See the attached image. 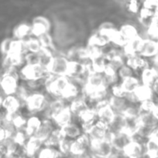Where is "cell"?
Instances as JSON below:
<instances>
[{
  "label": "cell",
  "instance_id": "1",
  "mask_svg": "<svg viewBox=\"0 0 158 158\" xmlns=\"http://www.w3.org/2000/svg\"><path fill=\"white\" fill-rule=\"evenodd\" d=\"M48 102H49V97L46 94V92H35L32 93L28 97L25 103V106L33 115H36L37 114H40L46 108Z\"/></svg>",
  "mask_w": 158,
  "mask_h": 158
},
{
  "label": "cell",
  "instance_id": "2",
  "mask_svg": "<svg viewBox=\"0 0 158 158\" xmlns=\"http://www.w3.org/2000/svg\"><path fill=\"white\" fill-rule=\"evenodd\" d=\"M20 75L24 81L40 80H45L49 75V72L46 68L43 67L39 63L33 65L26 64L22 67Z\"/></svg>",
  "mask_w": 158,
  "mask_h": 158
},
{
  "label": "cell",
  "instance_id": "3",
  "mask_svg": "<svg viewBox=\"0 0 158 158\" xmlns=\"http://www.w3.org/2000/svg\"><path fill=\"white\" fill-rule=\"evenodd\" d=\"M70 60L66 56L56 55L47 68L50 74L54 77H67L70 66Z\"/></svg>",
  "mask_w": 158,
  "mask_h": 158
},
{
  "label": "cell",
  "instance_id": "4",
  "mask_svg": "<svg viewBox=\"0 0 158 158\" xmlns=\"http://www.w3.org/2000/svg\"><path fill=\"white\" fill-rule=\"evenodd\" d=\"M89 138L91 143H98L110 138V133L108 127L106 125L97 121L88 129L86 133H85Z\"/></svg>",
  "mask_w": 158,
  "mask_h": 158
},
{
  "label": "cell",
  "instance_id": "5",
  "mask_svg": "<svg viewBox=\"0 0 158 158\" xmlns=\"http://www.w3.org/2000/svg\"><path fill=\"white\" fill-rule=\"evenodd\" d=\"M18 79L19 75L16 73L15 70L9 73L2 74L0 80V86L6 95H15L19 87Z\"/></svg>",
  "mask_w": 158,
  "mask_h": 158
},
{
  "label": "cell",
  "instance_id": "6",
  "mask_svg": "<svg viewBox=\"0 0 158 158\" xmlns=\"http://www.w3.org/2000/svg\"><path fill=\"white\" fill-rule=\"evenodd\" d=\"M94 111L97 114L98 121L103 124L106 125L108 127L116 117V113L112 110L111 106L108 104V102H102L96 105Z\"/></svg>",
  "mask_w": 158,
  "mask_h": 158
},
{
  "label": "cell",
  "instance_id": "7",
  "mask_svg": "<svg viewBox=\"0 0 158 158\" xmlns=\"http://www.w3.org/2000/svg\"><path fill=\"white\" fill-rule=\"evenodd\" d=\"M91 150L97 158H111L116 153L111 141L108 139L91 143Z\"/></svg>",
  "mask_w": 158,
  "mask_h": 158
},
{
  "label": "cell",
  "instance_id": "8",
  "mask_svg": "<svg viewBox=\"0 0 158 158\" xmlns=\"http://www.w3.org/2000/svg\"><path fill=\"white\" fill-rule=\"evenodd\" d=\"M109 140L116 152L122 153L129 143L133 140V137L129 133L123 131L117 134H110Z\"/></svg>",
  "mask_w": 158,
  "mask_h": 158
},
{
  "label": "cell",
  "instance_id": "9",
  "mask_svg": "<svg viewBox=\"0 0 158 158\" xmlns=\"http://www.w3.org/2000/svg\"><path fill=\"white\" fill-rule=\"evenodd\" d=\"M102 88H106L105 86L103 73L91 70L82 93H91Z\"/></svg>",
  "mask_w": 158,
  "mask_h": 158
},
{
  "label": "cell",
  "instance_id": "10",
  "mask_svg": "<svg viewBox=\"0 0 158 158\" xmlns=\"http://www.w3.org/2000/svg\"><path fill=\"white\" fill-rule=\"evenodd\" d=\"M158 54V41L151 38L143 39L138 55L144 58L155 57Z\"/></svg>",
  "mask_w": 158,
  "mask_h": 158
},
{
  "label": "cell",
  "instance_id": "11",
  "mask_svg": "<svg viewBox=\"0 0 158 158\" xmlns=\"http://www.w3.org/2000/svg\"><path fill=\"white\" fill-rule=\"evenodd\" d=\"M50 27L49 20L43 16H37L33 21L31 26V34L34 37L39 38L43 34L48 32Z\"/></svg>",
  "mask_w": 158,
  "mask_h": 158
},
{
  "label": "cell",
  "instance_id": "12",
  "mask_svg": "<svg viewBox=\"0 0 158 158\" xmlns=\"http://www.w3.org/2000/svg\"><path fill=\"white\" fill-rule=\"evenodd\" d=\"M56 129H59V128L57 127V126H56L55 123H54L52 120L44 119V120H42L41 125H40V128L34 135V137L40 139V140H42L44 143L46 139L51 135V134Z\"/></svg>",
  "mask_w": 158,
  "mask_h": 158
},
{
  "label": "cell",
  "instance_id": "13",
  "mask_svg": "<svg viewBox=\"0 0 158 158\" xmlns=\"http://www.w3.org/2000/svg\"><path fill=\"white\" fill-rule=\"evenodd\" d=\"M125 63L129 66H130L135 73L139 72L141 73L143 71L150 67V64H149L147 59L144 58L138 54L126 57Z\"/></svg>",
  "mask_w": 158,
  "mask_h": 158
},
{
  "label": "cell",
  "instance_id": "14",
  "mask_svg": "<svg viewBox=\"0 0 158 158\" xmlns=\"http://www.w3.org/2000/svg\"><path fill=\"white\" fill-rule=\"evenodd\" d=\"M91 148V141L88 136L84 133L78 138L73 141L72 148H71V154L78 156L83 154Z\"/></svg>",
  "mask_w": 158,
  "mask_h": 158
},
{
  "label": "cell",
  "instance_id": "15",
  "mask_svg": "<svg viewBox=\"0 0 158 158\" xmlns=\"http://www.w3.org/2000/svg\"><path fill=\"white\" fill-rule=\"evenodd\" d=\"M74 115L71 113L69 106H68V107L64 108L62 111H60L57 115H56L52 120L55 123L57 128L61 129V128L66 127L67 125L72 123L74 121Z\"/></svg>",
  "mask_w": 158,
  "mask_h": 158
},
{
  "label": "cell",
  "instance_id": "16",
  "mask_svg": "<svg viewBox=\"0 0 158 158\" xmlns=\"http://www.w3.org/2000/svg\"><path fill=\"white\" fill-rule=\"evenodd\" d=\"M44 146V143L36 137H31L28 139L24 145L28 158H36L40 150Z\"/></svg>",
  "mask_w": 158,
  "mask_h": 158
},
{
  "label": "cell",
  "instance_id": "17",
  "mask_svg": "<svg viewBox=\"0 0 158 158\" xmlns=\"http://www.w3.org/2000/svg\"><path fill=\"white\" fill-rule=\"evenodd\" d=\"M145 151V145L132 140L125 148L122 154L127 158H140Z\"/></svg>",
  "mask_w": 158,
  "mask_h": 158
},
{
  "label": "cell",
  "instance_id": "18",
  "mask_svg": "<svg viewBox=\"0 0 158 158\" xmlns=\"http://www.w3.org/2000/svg\"><path fill=\"white\" fill-rule=\"evenodd\" d=\"M23 104L15 95L7 96L3 99L2 108L8 113L9 115H12L19 113Z\"/></svg>",
  "mask_w": 158,
  "mask_h": 158
},
{
  "label": "cell",
  "instance_id": "19",
  "mask_svg": "<svg viewBox=\"0 0 158 158\" xmlns=\"http://www.w3.org/2000/svg\"><path fill=\"white\" fill-rule=\"evenodd\" d=\"M129 102L126 99V97H115L111 95L108 100V104L111 106L112 110L116 113V114H122L123 115L124 112L126 108L129 105Z\"/></svg>",
  "mask_w": 158,
  "mask_h": 158
},
{
  "label": "cell",
  "instance_id": "20",
  "mask_svg": "<svg viewBox=\"0 0 158 158\" xmlns=\"http://www.w3.org/2000/svg\"><path fill=\"white\" fill-rule=\"evenodd\" d=\"M64 137L65 138L70 139V140H74L78 138L81 135L84 134L82 128L81 127L80 124L76 122H72L70 124L67 125L64 127L60 129Z\"/></svg>",
  "mask_w": 158,
  "mask_h": 158
},
{
  "label": "cell",
  "instance_id": "21",
  "mask_svg": "<svg viewBox=\"0 0 158 158\" xmlns=\"http://www.w3.org/2000/svg\"><path fill=\"white\" fill-rule=\"evenodd\" d=\"M69 108L74 117H78L81 114H82L87 110L89 109L88 103L85 100V97H83V94L73 101H71L69 104Z\"/></svg>",
  "mask_w": 158,
  "mask_h": 158
},
{
  "label": "cell",
  "instance_id": "22",
  "mask_svg": "<svg viewBox=\"0 0 158 158\" xmlns=\"http://www.w3.org/2000/svg\"><path fill=\"white\" fill-rule=\"evenodd\" d=\"M143 40V39L140 37V35H138L136 38L129 40L127 43V44L122 48V50H123L125 56L128 57L130 56L139 54V49H140L141 45H142Z\"/></svg>",
  "mask_w": 158,
  "mask_h": 158
},
{
  "label": "cell",
  "instance_id": "23",
  "mask_svg": "<svg viewBox=\"0 0 158 158\" xmlns=\"http://www.w3.org/2000/svg\"><path fill=\"white\" fill-rule=\"evenodd\" d=\"M158 78V71L153 67H149L141 73V84L151 88Z\"/></svg>",
  "mask_w": 158,
  "mask_h": 158
},
{
  "label": "cell",
  "instance_id": "24",
  "mask_svg": "<svg viewBox=\"0 0 158 158\" xmlns=\"http://www.w3.org/2000/svg\"><path fill=\"white\" fill-rule=\"evenodd\" d=\"M119 85L123 89L125 94H130L135 92L136 89L141 85V82L136 77H132L129 78L125 79L123 80H121Z\"/></svg>",
  "mask_w": 158,
  "mask_h": 158
},
{
  "label": "cell",
  "instance_id": "25",
  "mask_svg": "<svg viewBox=\"0 0 158 158\" xmlns=\"http://www.w3.org/2000/svg\"><path fill=\"white\" fill-rule=\"evenodd\" d=\"M110 40L107 37V35H105L103 32H102L101 31L98 30L97 32H94L89 39V41H88V45H91V46H97L99 48H103L105 46H108V44H110Z\"/></svg>",
  "mask_w": 158,
  "mask_h": 158
},
{
  "label": "cell",
  "instance_id": "26",
  "mask_svg": "<svg viewBox=\"0 0 158 158\" xmlns=\"http://www.w3.org/2000/svg\"><path fill=\"white\" fill-rule=\"evenodd\" d=\"M42 120L40 117L33 115L27 119L25 127V131L29 137H33L41 125Z\"/></svg>",
  "mask_w": 158,
  "mask_h": 158
},
{
  "label": "cell",
  "instance_id": "27",
  "mask_svg": "<svg viewBox=\"0 0 158 158\" xmlns=\"http://www.w3.org/2000/svg\"><path fill=\"white\" fill-rule=\"evenodd\" d=\"M139 125L150 130H154L158 126V120L152 113L140 114L139 117Z\"/></svg>",
  "mask_w": 158,
  "mask_h": 158
},
{
  "label": "cell",
  "instance_id": "28",
  "mask_svg": "<svg viewBox=\"0 0 158 158\" xmlns=\"http://www.w3.org/2000/svg\"><path fill=\"white\" fill-rule=\"evenodd\" d=\"M107 66L108 60L103 54L93 57L91 60V69L92 71L103 73L106 69Z\"/></svg>",
  "mask_w": 158,
  "mask_h": 158
},
{
  "label": "cell",
  "instance_id": "29",
  "mask_svg": "<svg viewBox=\"0 0 158 158\" xmlns=\"http://www.w3.org/2000/svg\"><path fill=\"white\" fill-rule=\"evenodd\" d=\"M37 55H38L39 64L47 69L54 56V50L42 48V49L37 53Z\"/></svg>",
  "mask_w": 158,
  "mask_h": 158
},
{
  "label": "cell",
  "instance_id": "30",
  "mask_svg": "<svg viewBox=\"0 0 158 158\" xmlns=\"http://www.w3.org/2000/svg\"><path fill=\"white\" fill-rule=\"evenodd\" d=\"M125 129V117L122 114H116L114 120L108 126V131L111 134L123 131Z\"/></svg>",
  "mask_w": 158,
  "mask_h": 158
},
{
  "label": "cell",
  "instance_id": "31",
  "mask_svg": "<svg viewBox=\"0 0 158 158\" xmlns=\"http://www.w3.org/2000/svg\"><path fill=\"white\" fill-rule=\"evenodd\" d=\"M64 138V137L60 129H56L44 142V146L58 148L59 144Z\"/></svg>",
  "mask_w": 158,
  "mask_h": 158
},
{
  "label": "cell",
  "instance_id": "32",
  "mask_svg": "<svg viewBox=\"0 0 158 158\" xmlns=\"http://www.w3.org/2000/svg\"><path fill=\"white\" fill-rule=\"evenodd\" d=\"M32 35L31 26L28 24H20L14 30V36L18 40H26Z\"/></svg>",
  "mask_w": 158,
  "mask_h": 158
},
{
  "label": "cell",
  "instance_id": "33",
  "mask_svg": "<svg viewBox=\"0 0 158 158\" xmlns=\"http://www.w3.org/2000/svg\"><path fill=\"white\" fill-rule=\"evenodd\" d=\"M119 31L121 35L128 42L129 40H133V39L136 38L138 35H139L136 28L131 24L122 25L120 29H119Z\"/></svg>",
  "mask_w": 158,
  "mask_h": 158
},
{
  "label": "cell",
  "instance_id": "34",
  "mask_svg": "<svg viewBox=\"0 0 158 158\" xmlns=\"http://www.w3.org/2000/svg\"><path fill=\"white\" fill-rule=\"evenodd\" d=\"M24 41L25 43H26V49H27L28 52L38 53L43 48L41 43H40V41L37 37L30 36L27 40H24Z\"/></svg>",
  "mask_w": 158,
  "mask_h": 158
},
{
  "label": "cell",
  "instance_id": "35",
  "mask_svg": "<svg viewBox=\"0 0 158 158\" xmlns=\"http://www.w3.org/2000/svg\"><path fill=\"white\" fill-rule=\"evenodd\" d=\"M73 141L74 140L64 137L59 144L58 150L64 157H67V156L71 154V148H72Z\"/></svg>",
  "mask_w": 158,
  "mask_h": 158
},
{
  "label": "cell",
  "instance_id": "36",
  "mask_svg": "<svg viewBox=\"0 0 158 158\" xmlns=\"http://www.w3.org/2000/svg\"><path fill=\"white\" fill-rule=\"evenodd\" d=\"M134 73H135L134 70H133L130 66H129L126 63L124 64L117 72V75L120 80H125V79L134 77L135 76Z\"/></svg>",
  "mask_w": 158,
  "mask_h": 158
},
{
  "label": "cell",
  "instance_id": "37",
  "mask_svg": "<svg viewBox=\"0 0 158 158\" xmlns=\"http://www.w3.org/2000/svg\"><path fill=\"white\" fill-rule=\"evenodd\" d=\"M147 29H148L149 35L152 37L151 39L156 40V41H158V13L155 14L153 22Z\"/></svg>",
  "mask_w": 158,
  "mask_h": 158
},
{
  "label": "cell",
  "instance_id": "38",
  "mask_svg": "<svg viewBox=\"0 0 158 158\" xmlns=\"http://www.w3.org/2000/svg\"><path fill=\"white\" fill-rule=\"evenodd\" d=\"M156 106V103L153 100H147L139 103L141 114H147V113H153Z\"/></svg>",
  "mask_w": 158,
  "mask_h": 158
},
{
  "label": "cell",
  "instance_id": "39",
  "mask_svg": "<svg viewBox=\"0 0 158 158\" xmlns=\"http://www.w3.org/2000/svg\"><path fill=\"white\" fill-rule=\"evenodd\" d=\"M39 40L40 41L43 48L45 49H50L53 50V43H52V40H51V37L50 36V35L48 34V32L43 34L41 36L39 37Z\"/></svg>",
  "mask_w": 158,
  "mask_h": 158
},
{
  "label": "cell",
  "instance_id": "40",
  "mask_svg": "<svg viewBox=\"0 0 158 158\" xmlns=\"http://www.w3.org/2000/svg\"><path fill=\"white\" fill-rule=\"evenodd\" d=\"M12 41H13L12 40L8 39V40H6L2 43V51L3 53L6 54V56L9 55V52H10Z\"/></svg>",
  "mask_w": 158,
  "mask_h": 158
},
{
  "label": "cell",
  "instance_id": "41",
  "mask_svg": "<svg viewBox=\"0 0 158 158\" xmlns=\"http://www.w3.org/2000/svg\"><path fill=\"white\" fill-rule=\"evenodd\" d=\"M128 9L130 12H133V13H136V12H137L138 11H139V2L136 1L129 2L128 3Z\"/></svg>",
  "mask_w": 158,
  "mask_h": 158
},
{
  "label": "cell",
  "instance_id": "42",
  "mask_svg": "<svg viewBox=\"0 0 158 158\" xmlns=\"http://www.w3.org/2000/svg\"><path fill=\"white\" fill-rule=\"evenodd\" d=\"M77 158H97V157L94 155V154L93 153V151H91V148H90L89 150H88L87 151L84 152L83 154L77 156Z\"/></svg>",
  "mask_w": 158,
  "mask_h": 158
},
{
  "label": "cell",
  "instance_id": "43",
  "mask_svg": "<svg viewBox=\"0 0 158 158\" xmlns=\"http://www.w3.org/2000/svg\"><path fill=\"white\" fill-rule=\"evenodd\" d=\"M150 138L153 139V140H156V142H158V126L153 130V133H152L151 136H150Z\"/></svg>",
  "mask_w": 158,
  "mask_h": 158
},
{
  "label": "cell",
  "instance_id": "44",
  "mask_svg": "<svg viewBox=\"0 0 158 158\" xmlns=\"http://www.w3.org/2000/svg\"><path fill=\"white\" fill-rule=\"evenodd\" d=\"M140 158H157V157L155 155H153V154H150V153L147 152V151H146L145 152L143 153V154L141 156Z\"/></svg>",
  "mask_w": 158,
  "mask_h": 158
},
{
  "label": "cell",
  "instance_id": "45",
  "mask_svg": "<svg viewBox=\"0 0 158 158\" xmlns=\"http://www.w3.org/2000/svg\"><path fill=\"white\" fill-rule=\"evenodd\" d=\"M111 158H127V157H125L122 153L116 152L114 154H113V156Z\"/></svg>",
  "mask_w": 158,
  "mask_h": 158
},
{
  "label": "cell",
  "instance_id": "46",
  "mask_svg": "<svg viewBox=\"0 0 158 158\" xmlns=\"http://www.w3.org/2000/svg\"><path fill=\"white\" fill-rule=\"evenodd\" d=\"M2 103H3V99L2 97H1V95H0V108L2 107Z\"/></svg>",
  "mask_w": 158,
  "mask_h": 158
}]
</instances>
